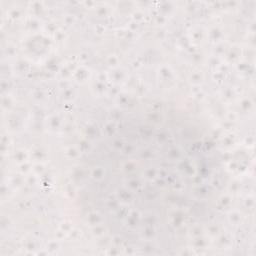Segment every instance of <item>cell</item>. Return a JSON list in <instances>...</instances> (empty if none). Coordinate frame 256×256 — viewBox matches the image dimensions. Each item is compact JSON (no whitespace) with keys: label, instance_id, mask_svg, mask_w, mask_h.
Returning <instances> with one entry per match:
<instances>
[{"label":"cell","instance_id":"1","mask_svg":"<svg viewBox=\"0 0 256 256\" xmlns=\"http://www.w3.org/2000/svg\"><path fill=\"white\" fill-rule=\"evenodd\" d=\"M115 128L92 159L94 200L126 239L166 240L213 186L208 141L166 118H130Z\"/></svg>","mask_w":256,"mask_h":256}]
</instances>
